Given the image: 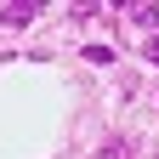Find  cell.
Wrapping results in <instances>:
<instances>
[{
	"label": "cell",
	"mask_w": 159,
	"mask_h": 159,
	"mask_svg": "<svg viewBox=\"0 0 159 159\" xmlns=\"http://www.w3.org/2000/svg\"><path fill=\"white\" fill-rule=\"evenodd\" d=\"M40 17V0H11V6H0V23L6 29H23V23H34Z\"/></svg>",
	"instance_id": "cell-1"
},
{
	"label": "cell",
	"mask_w": 159,
	"mask_h": 159,
	"mask_svg": "<svg viewBox=\"0 0 159 159\" xmlns=\"http://www.w3.org/2000/svg\"><path fill=\"white\" fill-rule=\"evenodd\" d=\"M148 63H159V34H153V40H148Z\"/></svg>",
	"instance_id": "cell-3"
},
{
	"label": "cell",
	"mask_w": 159,
	"mask_h": 159,
	"mask_svg": "<svg viewBox=\"0 0 159 159\" xmlns=\"http://www.w3.org/2000/svg\"><path fill=\"white\" fill-rule=\"evenodd\" d=\"M131 23H142V29H159V6H125Z\"/></svg>",
	"instance_id": "cell-2"
}]
</instances>
